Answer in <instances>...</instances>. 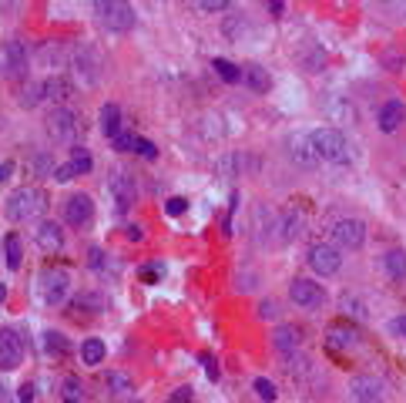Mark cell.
<instances>
[{"instance_id":"cell-1","label":"cell","mask_w":406,"mask_h":403,"mask_svg":"<svg viewBox=\"0 0 406 403\" xmlns=\"http://www.w3.org/2000/svg\"><path fill=\"white\" fill-rule=\"evenodd\" d=\"M309 145L316 151L319 162H329V165H353V148L346 141V134L339 128H319V132L309 134Z\"/></svg>"},{"instance_id":"cell-2","label":"cell","mask_w":406,"mask_h":403,"mask_svg":"<svg viewBox=\"0 0 406 403\" xmlns=\"http://www.w3.org/2000/svg\"><path fill=\"white\" fill-rule=\"evenodd\" d=\"M48 212V192L37 185H24L7 199V218L10 222H34Z\"/></svg>"},{"instance_id":"cell-3","label":"cell","mask_w":406,"mask_h":403,"mask_svg":"<svg viewBox=\"0 0 406 403\" xmlns=\"http://www.w3.org/2000/svg\"><path fill=\"white\" fill-rule=\"evenodd\" d=\"M94 10L101 14L104 31L128 34L131 27H135V7H131V3H121V0H108V3H104V0H98Z\"/></svg>"},{"instance_id":"cell-4","label":"cell","mask_w":406,"mask_h":403,"mask_svg":"<svg viewBox=\"0 0 406 403\" xmlns=\"http://www.w3.org/2000/svg\"><path fill=\"white\" fill-rule=\"evenodd\" d=\"M27 44L24 41H3L0 44V78H24L27 74Z\"/></svg>"},{"instance_id":"cell-5","label":"cell","mask_w":406,"mask_h":403,"mask_svg":"<svg viewBox=\"0 0 406 403\" xmlns=\"http://www.w3.org/2000/svg\"><path fill=\"white\" fill-rule=\"evenodd\" d=\"M68 289H71L68 269L48 266L44 272H41V296H44L48 306H61V302L68 299Z\"/></svg>"},{"instance_id":"cell-6","label":"cell","mask_w":406,"mask_h":403,"mask_svg":"<svg viewBox=\"0 0 406 403\" xmlns=\"http://www.w3.org/2000/svg\"><path fill=\"white\" fill-rule=\"evenodd\" d=\"M71 64H74V74L81 78V84H98L101 78V57H98V50L91 48V44H78V48L71 50Z\"/></svg>"},{"instance_id":"cell-7","label":"cell","mask_w":406,"mask_h":403,"mask_svg":"<svg viewBox=\"0 0 406 403\" xmlns=\"http://www.w3.org/2000/svg\"><path fill=\"white\" fill-rule=\"evenodd\" d=\"M383 397H386V383L379 376L363 373V376L349 380V400L353 403H383Z\"/></svg>"},{"instance_id":"cell-8","label":"cell","mask_w":406,"mask_h":403,"mask_svg":"<svg viewBox=\"0 0 406 403\" xmlns=\"http://www.w3.org/2000/svg\"><path fill=\"white\" fill-rule=\"evenodd\" d=\"M333 239H336L339 249H363V242H366V225L359 222V218H339L336 225H333Z\"/></svg>"},{"instance_id":"cell-9","label":"cell","mask_w":406,"mask_h":403,"mask_svg":"<svg viewBox=\"0 0 406 403\" xmlns=\"http://www.w3.org/2000/svg\"><path fill=\"white\" fill-rule=\"evenodd\" d=\"M78 128H81V121H78V115L71 108H54L51 118H48V132L57 141H74L78 138Z\"/></svg>"},{"instance_id":"cell-10","label":"cell","mask_w":406,"mask_h":403,"mask_svg":"<svg viewBox=\"0 0 406 403\" xmlns=\"http://www.w3.org/2000/svg\"><path fill=\"white\" fill-rule=\"evenodd\" d=\"M309 266H312V272H319V276H336L339 269H342V255H339L336 246H312V252H309Z\"/></svg>"},{"instance_id":"cell-11","label":"cell","mask_w":406,"mask_h":403,"mask_svg":"<svg viewBox=\"0 0 406 403\" xmlns=\"http://www.w3.org/2000/svg\"><path fill=\"white\" fill-rule=\"evenodd\" d=\"M289 296H292L296 306H303V309H319L322 302H326L322 285L312 283V279H296V283L289 285Z\"/></svg>"},{"instance_id":"cell-12","label":"cell","mask_w":406,"mask_h":403,"mask_svg":"<svg viewBox=\"0 0 406 403\" xmlns=\"http://www.w3.org/2000/svg\"><path fill=\"white\" fill-rule=\"evenodd\" d=\"M24 360V343L14 330H0V369H17Z\"/></svg>"},{"instance_id":"cell-13","label":"cell","mask_w":406,"mask_h":403,"mask_svg":"<svg viewBox=\"0 0 406 403\" xmlns=\"http://www.w3.org/2000/svg\"><path fill=\"white\" fill-rule=\"evenodd\" d=\"M108 192H111V199L118 208H128L131 202H135L138 188H135V178L128 175V171H115L111 178H108Z\"/></svg>"},{"instance_id":"cell-14","label":"cell","mask_w":406,"mask_h":403,"mask_svg":"<svg viewBox=\"0 0 406 403\" xmlns=\"http://www.w3.org/2000/svg\"><path fill=\"white\" fill-rule=\"evenodd\" d=\"M94 218V202H91V195H71L68 202H64V222L68 225H87Z\"/></svg>"},{"instance_id":"cell-15","label":"cell","mask_w":406,"mask_h":403,"mask_svg":"<svg viewBox=\"0 0 406 403\" xmlns=\"http://www.w3.org/2000/svg\"><path fill=\"white\" fill-rule=\"evenodd\" d=\"M289 158H292L296 165H303V168L319 165L316 151H312V145H309V134H292V138H289Z\"/></svg>"},{"instance_id":"cell-16","label":"cell","mask_w":406,"mask_h":403,"mask_svg":"<svg viewBox=\"0 0 406 403\" xmlns=\"http://www.w3.org/2000/svg\"><path fill=\"white\" fill-rule=\"evenodd\" d=\"M252 229H255V242H259V246H266V242H269V235H272V229H279V218H275V212H272L269 205H255Z\"/></svg>"},{"instance_id":"cell-17","label":"cell","mask_w":406,"mask_h":403,"mask_svg":"<svg viewBox=\"0 0 406 403\" xmlns=\"http://www.w3.org/2000/svg\"><path fill=\"white\" fill-rule=\"evenodd\" d=\"M305 229V215L299 208H286L282 215H279V239L282 242H292V239H299Z\"/></svg>"},{"instance_id":"cell-18","label":"cell","mask_w":406,"mask_h":403,"mask_svg":"<svg viewBox=\"0 0 406 403\" xmlns=\"http://www.w3.org/2000/svg\"><path fill=\"white\" fill-rule=\"evenodd\" d=\"M37 246L44 252H61L64 249V232L57 222H41L37 225Z\"/></svg>"},{"instance_id":"cell-19","label":"cell","mask_w":406,"mask_h":403,"mask_svg":"<svg viewBox=\"0 0 406 403\" xmlns=\"http://www.w3.org/2000/svg\"><path fill=\"white\" fill-rule=\"evenodd\" d=\"M272 346L282 353V356H289V353H296L303 346V333H299L296 326H279V330L272 333Z\"/></svg>"},{"instance_id":"cell-20","label":"cell","mask_w":406,"mask_h":403,"mask_svg":"<svg viewBox=\"0 0 406 403\" xmlns=\"http://www.w3.org/2000/svg\"><path fill=\"white\" fill-rule=\"evenodd\" d=\"M403 118H406V104H403V101H386V104L379 108V118H376V121H379V128H383V132H396V128L403 125Z\"/></svg>"},{"instance_id":"cell-21","label":"cell","mask_w":406,"mask_h":403,"mask_svg":"<svg viewBox=\"0 0 406 403\" xmlns=\"http://www.w3.org/2000/svg\"><path fill=\"white\" fill-rule=\"evenodd\" d=\"M41 87H44V101H57V104H64V101L74 94V84H71L64 74H54V78H48Z\"/></svg>"},{"instance_id":"cell-22","label":"cell","mask_w":406,"mask_h":403,"mask_svg":"<svg viewBox=\"0 0 406 403\" xmlns=\"http://www.w3.org/2000/svg\"><path fill=\"white\" fill-rule=\"evenodd\" d=\"M238 71H242V84L252 87L255 94L269 91V74H266V67L262 64H245V67H238Z\"/></svg>"},{"instance_id":"cell-23","label":"cell","mask_w":406,"mask_h":403,"mask_svg":"<svg viewBox=\"0 0 406 403\" xmlns=\"http://www.w3.org/2000/svg\"><path fill=\"white\" fill-rule=\"evenodd\" d=\"M259 158L255 155H225L219 162V168L222 171H238V175H245V171H259Z\"/></svg>"},{"instance_id":"cell-24","label":"cell","mask_w":406,"mask_h":403,"mask_svg":"<svg viewBox=\"0 0 406 403\" xmlns=\"http://www.w3.org/2000/svg\"><path fill=\"white\" fill-rule=\"evenodd\" d=\"M101 134L104 138L121 134V108L115 104V101H108V104L101 108Z\"/></svg>"},{"instance_id":"cell-25","label":"cell","mask_w":406,"mask_h":403,"mask_svg":"<svg viewBox=\"0 0 406 403\" xmlns=\"http://www.w3.org/2000/svg\"><path fill=\"white\" fill-rule=\"evenodd\" d=\"M326 115L333 118V121H339V125H353V121H356V108L346 98H333L329 104H326Z\"/></svg>"},{"instance_id":"cell-26","label":"cell","mask_w":406,"mask_h":403,"mask_svg":"<svg viewBox=\"0 0 406 403\" xmlns=\"http://www.w3.org/2000/svg\"><path fill=\"white\" fill-rule=\"evenodd\" d=\"M383 269L389 272V279L403 283V279H406V252H403V249L386 252V255H383Z\"/></svg>"},{"instance_id":"cell-27","label":"cell","mask_w":406,"mask_h":403,"mask_svg":"<svg viewBox=\"0 0 406 403\" xmlns=\"http://www.w3.org/2000/svg\"><path fill=\"white\" fill-rule=\"evenodd\" d=\"M3 259H7V269H20V262H24V246H20L17 232H10L3 239Z\"/></svg>"},{"instance_id":"cell-28","label":"cell","mask_w":406,"mask_h":403,"mask_svg":"<svg viewBox=\"0 0 406 403\" xmlns=\"http://www.w3.org/2000/svg\"><path fill=\"white\" fill-rule=\"evenodd\" d=\"M71 306H74V309H85V313H101L108 302H104L101 292H78Z\"/></svg>"},{"instance_id":"cell-29","label":"cell","mask_w":406,"mask_h":403,"mask_svg":"<svg viewBox=\"0 0 406 403\" xmlns=\"http://www.w3.org/2000/svg\"><path fill=\"white\" fill-rule=\"evenodd\" d=\"M104 386H108L111 393H131V390H135L131 376H128V373H121V369H111V373L104 376Z\"/></svg>"},{"instance_id":"cell-30","label":"cell","mask_w":406,"mask_h":403,"mask_svg":"<svg viewBox=\"0 0 406 403\" xmlns=\"http://www.w3.org/2000/svg\"><path fill=\"white\" fill-rule=\"evenodd\" d=\"M44 350H48V356H68L71 353V343L64 333H48L44 336Z\"/></svg>"},{"instance_id":"cell-31","label":"cell","mask_w":406,"mask_h":403,"mask_svg":"<svg viewBox=\"0 0 406 403\" xmlns=\"http://www.w3.org/2000/svg\"><path fill=\"white\" fill-rule=\"evenodd\" d=\"M212 67H215V74H219L225 84H238V81H242V71H238L232 61H225V57H215Z\"/></svg>"},{"instance_id":"cell-32","label":"cell","mask_w":406,"mask_h":403,"mask_svg":"<svg viewBox=\"0 0 406 403\" xmlns=\"http://www.w3.org/2000/svg\"><path fill=\"white\" fill-rule=\"evenodd\" d=\"M81 360H85L87 367H98L104 360V343L101 339H85V346H81Z\"/></svg>"},{"instance_id":"cell-33","label":"cell","mask_w":406,"mask_h":403,"mask_svg":"<svg viewBox=\"0 0 406 403\" xmlns=\"http://www.w3.org/2000/svg\"><path fill=\"white\" fill-rule=\"evenodd\" d=\"M303 64H305V71H322V64H326V50H322L319 44H309V48L303 50Z\"/></svg>"},{"instance_id":"cell-34","label":"cell","mask_w":406,"mask_h":403,"mask_svg":"<svg viewBox=\"0 0 406 403\" xmlns=\"http://www.w3.org/2000/svg\"><path fill=\"white\" fill-rule=\"evenodd\" d=\"M242 34H249V20L238 17V14L225 17V37H229V41H242Z\"/></svg>"},{"instance_id":"cell-35","label":"cell","mask_w":406,"mask_h":403,"mask_svg":"<svg viewBox=\"0 0 406 403\" xmlns=\"http://www.w3.org/2000/svg\"><path fill=\"white\" fill-rule=\"evenodd\" d=\"M17 101L24 104V108H37V104L44 101V87H41V84H27V87L20 91Z\"/></svg>"},{"instance_id":"cell-36","label":"cell","mask_w":406,"mask_h":403,"mask_svg":"<svg viewBox=\"0 0 406 403\" xmlns=\"http://www.w3.org/2000/svg\"><path fill=\"white\" fill-rule=\"evenodd\" d=\"M329 343H333V346H356V330L333 326V330H329Z\"/></svg>"},{"instance_id":"cell-37","label":"cell","mask_w":406,"mask_h":403,"mask_svg":"<svg viewBox=\"0 0 406 403\" xmlns=\"http://www.w3.org/2000/svg\"><path fill=\"white\" fill-rule=\"evenodd\" d=\"M71 165H74V171H78V175H87V171L94 168V162H91V155H87L85 148H74V158H71Z\"/></svg>"},{"instance_id":"cell-38","label":"cell","mask_w":406,"mask_h":403,"mask_svg":"<svg viewBox=\"0 0 406 403\" xmlns=\"http://www.w3.org/2000/svg\"><path fill=\"white\" fill-rule=\"evenodd\" d=\"M255 393H259V400H275V397H279V393H275V383H272V380H266V376H259V380H255Z\"/></svg>"},{"instance_id":"cell-39","label":"cell","mask_w":406,"mask_h":403,"mask_svg":"<svg viewBox=\"0 0 406 403\" xmlns=\"http://www.w3.org/2000/svg\"><path fill=\"white\" fill-rule=\"evenodd\" d=\"M339 306H342V313H346V316L353 313L356 319H366V309H363V302H359V299H349V296H342V299H339Z\"/></svg>"},{"instance_id":"cell-40","label":"cell","mask_w":406,"mask_h":403,"mask_svg":"<svg viewBox=\"0 0 406 403\" xmlns=\"http://www.w3.org/2000/svg\"><path fill=\"white\" fill-rule=\"evenodd\" d=\"M111 145H115V151H135V134L121 132V134L111 138Z\"/></svg>"},{"instance_id":"cell-41","label":"cell","mask_w":406,"mask_h":403,"mask_svg":"<svg viewBox=\"0 0 406 403\" xmlns=\"http://www.w3.org/2000/svg\"><path fill=\"white\" fill-rule=\"evenodd\" d=\"M41 57H44V61H48V64H57V61H61V57H64V50H61V44H44V48H41Z\"/></svg>"},{"instance_id":"cell-42","label":"cell","mask_w":406,"mask_h":403,"mask_svg":"<svg viewBox=\"0 0 406 403\" xmlns=\"http://www.w3.org/2000/svg\"><path fill=\"white\" fill-rule=\"evenodd\" d=\"M135 151L141 155V158H154V155H158V148H154L148 138H135Z\"/></svg>"},{"instance_id":"cell-43","label":"cell","mask_w":406,"mask_h":403,"mask_svg":"<svg viewBox=\"0 0 406 403\" xmlns=\"http://www.w3.org/2000/svg\"><path fill=\"white\" fill-rule=\"evenodd\" d=\"M195 7H198V10H208V14H215V10H229V0H198Z\"/></svg>"},{"instance_id":"cell-44","label":"cell","mask_w":406,"mask_h":403,"mask_svg":"<svg viewBox=\"0 0 406 403\" xmlns=\"http://www.w3.org/2000/svg\"><path fill=\"white\" fill-rule=\"evenodd\" d=\"M185 208H188V202L182 199V195H175V199L165 202V212H168V215H182Z\"/></svg>"},{"instance_id":"cell-45","label":"cell","mask_w":406,"mask_h":403,"mask_svg":"<svg viewBox=\"0 0 406 403\" xmlns=\"http://www.w3.org/2000/svg\"><path fill=\"white\" fill-rule=\"evenodd\" d=\"M34 168L41 171V175H51V178H54V162H51V155H37V158H34Z\"/></svg>"},{"instance_id":"cell-46","label":"cell","mask_w":406,"mask_h":403,"mask_svg":"<svg viewBox=\"0 0 406 403\" xmlns=\"http://www.w3.org/2000/svg\"><path fill=\"white\" fill-rule=\"evenodd\" d=\"M259 316H262V319H275V316H279L275 299H262V302H259Z\"/></svg>"},{"instance_id":"cell-47","label":"cell","mask_w":406,"mask_h":403,"mask_svg":"<svg viewBox=\"0 0 406 403\" xmlns=\"http://www.w3.org/2000/svg\"><path fill=\"white\" fill-rule=\"evenodd\" d=\"M91 269H98V272H108V259H104V252L101 249H91Z\"/></svg>"},{"instance_id":"cell-48","label":"cell","mask_w":406,"mask_h":403,"mask_svg":"<svg viewBox=\"0 0 406 403\" xmlns=\"http://www.w3.org/2000/svg\"><path fill=\"white\" fill-rule=\"evenodd\" d=\"M202 363H205V376H208V380H219V363H215V356H208V353H205Z\"/></svg>"},{"instance_id":"cell-49","label":"cell","mask_w":406,"mask_h":403,"mask_svg":"<svg viewBox=\"0 0 406 403\" xmlns=\"http://www.w3.org/2000/svg\"><path fill=\"white\" fill-rule=\"evenodd\" d=\"M168 403H191V386H178L168 397Z\"/></svg>"},{"instance_id":"cell-50","label":"cell","mask_w":406,"mask_h":403,"mask_svg":"<svg viewBox=\"0 0 406 403\" xmlns=\"http://www.w3.org/2000/svg\"><path fill=\"white\" fill-rule=\"evenodd\" d=\"M78 171H74V165H61V168H54V182H71Z\"/></svg>"},{"instance_id":"cell-51","label":"cell","mask_w":406,"mask_h":403,"mask_svg":"<svg viewBox=\"0 0 406 403\" xmlns=\"http://www.w3.org/2000/svg\"><path fill=\"white\" fill-rule=\"evenodd\" d=\"M81 390H85V386L78 383L74 376H68V380H64V393H68V400H74V397H81Z\"/></svg>"},{"instance_id":"cell-52","label":"cell","mask_w":406,"mask_h":403,"mask_svg":"<svg viewBox=\"0 0 406 403\" xmlns=\"http://www.w3.org/2000/svg\"><path fill=\"white\" fill-rule=\"evenodd\" d=\"M138 276H141L145 283H158V276H161V269H158V266H145V269H141V272H138Z\"/></svg>"},{"instance_id":"cell-53","label":"cell","mask_w":406,"mask_h":403,"mask_svg":"<svg viewBox=\"0 0 406 403\" xmlns=\"http://www.w3.org/2000/svg\"><path fill=\"white\" fill-rule=\"evenodd\" d=\"M31 400H34V386L24 383L20 386V393H17V403H31Z\"/></svg>"},{"instance_id":"cell-54","label":"cell","mask_w":406,"mask_h":403,"mask_svg":"<svg viewBox=\"0 0 406 403\" xmlns=\"http://www.w3.org/2000/svg\"><path fill=\"white\" fill-rule=\"evenodd\" d=\"M128 239H131V242H141V239H145V232H141V225H128Z\"/></svg>"},{"instance_id":"cell-55","label":"cell","mask_w":406,"mask_h":403,"mask_svg":"<svg viewBox=\"0 0 406 403\" xmlns=\"http://www.w3.org/2000/svg\"><path fill=\"white\" fill-rule=\"evenodd\" d=\"M10 171H14V162H0V182H7Z\"/></svg>"},{"instance_id":"cell-56","label":"cell","mask_w":406,"mask_h":403,"mask_svg":"<svg viewBox=\"0 0 406 403\" xmlns=\"http://www.w3.org/2000/svg\"><path fill=\"white\" fill-rule=\"evenodd\" d=\"M266 7H269L272 14H282V10H286V3H282V0H272V3H266Z\"/></svg>"},{"instance_id":"cell-57","label":"cell","mask_w":406,"mask_h":403,"mask_svg":"<svg viewBox=\"0 0 406 403\" xmlns=\"http://www.w3.org/2000/svg\"><path fill=\"white\" fill-rule=\"evenodd\" d=\"M0 403H14V397H10V390H7V386H0Z\"/></svg>"},{"instance_id":"cell-58","label":"cell","mask_w":406,"mask_h":403,"mask_svg":"<svg viewBox=\"0 0 406 403\" xmlns=\"http://www.w3.org/2000/svg\"><path fill=\"white\" fill-rule=\"evenodd\" d=\"M393 330H396V333H403V336H406V316H403V319H396V323H393Z\"/></svg>"},{"instance_id":"cell-59","label":"cell","mask_w":406,"mask_h":403,"mask_svg":"<svg viewBox=\"0 0 406 403\" xmlns=\"http://www.w3.org/2000/svg\"><path fill=\"white\" fill-rule=\"evenodd\" d=\"M7 299V285H0V302Z\"/></svg>"},{"instance_id":"cell-60","label":"cell","mask_w":406,"mask_h":403,"mask_svg":"<svg viewBox=\"0 0 406 403\" xmlns=\"http://www.w3.org/2000/svg\"><path fill=\"white\" fill-rule=\"evenodd\" d=\"M124 403H141V400H135V397H131V400H124Z\"/></svg>"},{"instance_id":"cell-61","label":"cell","mask_w":406,"mask_h":403,"mask_svg":"<svg viewBox=\"0 0 406 403\" xmlns=\"http://www.w3.org/2000/svg\"><path fill=\"white\" fill-rule=\"evenodd\" d=\"M64 403H78V400H64Z\"/></svg>"},{"instance_id":"cell-62","label":"cell","mask_w":406,"mask_h":403,"mask_svg":"<svg viewBox=\"0 0 406 403\" xmlns=\"http://www.w3.org/2000/svg\"><path fill=\"white\" fill-rule=\"evenodd\" d=\"M0 121H3V118H0Z\"/></svg>"}]
</instances>
